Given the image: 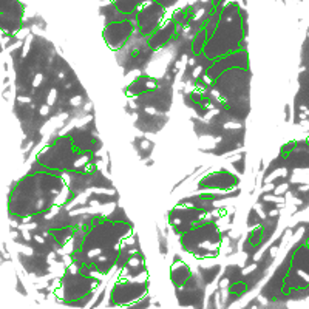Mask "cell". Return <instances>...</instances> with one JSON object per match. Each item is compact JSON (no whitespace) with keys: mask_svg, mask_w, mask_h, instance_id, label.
I'll use <instances>...</instances> for the list:
<instances>
[{"mask_svg":"<svg viewBox=\"0 0 309 309\" xmlns=\"http://www.w3.org/2000/svg\"><path fill=\"white\" fill-rule=\"evenodd\" d=\"M236 184H238L236 176H233L226 170H218L203 178V181L200 182V187L207 190H227L235 187Z\"/></svg>","mask_w":309,"mask_h":309,"instance_id":"7","label":"cell"},{"mask_svg":"<svg viewBox=\"0 0 309 309\" xmlns=\"http://www.w3.org/2000/svg\"><path fill=\"white\" fill-rule=\"evenodd\" d=\"M180 241L182 249L193 254L195 257H213L220 251L223 235L215 223L204 220L182 232Z\"/></svg>","mask_w":309,"mask_h":309,"instance_id":"4","label":"cell"},{"mask_svg":"<svg viewBox=\"0 0 309 309\" xmlns=\"http://www.w3.org/2000/svg\"><path fill=\"white\" fill-rule=\"evenodd\" d=\"M80 141L77 136L63 134L50 142L39 154V162L43 169L59 173L74 172L85 173L93 167V141Z\"/></svg>","mask_w":309,"mask_h":309,"instance_id":"3","label":"cell"},{"mask_svg":"<svg viewBox=\"0 0 309 309\" xmlns=\"http://www.w3.org/2000/svg\"><path fill=\"white\" fill-rule=\"evenodd\" d=\"M159 20H161V8L158 5H149L138 16V29L142 34H153Z\"/></svg>","mask_w":309,"mask_h":309,"instance_id":"8","label":"cell"},{"mask_svg":"<svg viewBox=\"0 0 309 309\" xmlns=\"http://www.w3.org/2000/svg\"><path fill=\"white\" fill-rule=\"evenodd\" d=\"M190 275V269H189V266L187 264H184V263H175L173 264V267H172V278H173V281L178 284H182L185 280H187V277Z\"/></svg>","mask_w":309,"mask_h":309,"instance_id":"10","label":"cell"},{"mask_svg":"<svg viewBox=\"0 0 309 309\" xmlns=\"http://www.w3.org/2000/svg\"><path fill=\"white\" fill-rule=\"evenodd\" d=\"M70 189L63 173L42 169L26 175L11 195V213L22 221L48 215L68 200Z\"/></svg>","mask_w":309,"mask_h":309,"instance_id":"1","label":"cell"},{"mask_svg":"<svg viewBox=\"0 0 309 309\" xmlns=\"http://www.w3.org/2000/svg\"><path fill=\"white\" fill-rule=\"evenodd\" d=\"M130 232V224L125 221L105 216L88 221L82 227L80 240L76 246L77 264L84 269L104 271L105 264L114 263Z\"/></svg>","mask_w":309,"mask_h":309,"instance_id":"2","label":"cell"},{"mask_svg":"<svg viewBox=\"0 0 309 309\" xmlns=\"http://www.w3.org/2000/svg\"><path fill=\"white\" fill-rule=\"evenodd\" d=\"M286 280L295 283L297 287L309 286V243L300 246L292 254Z\"/></svg>","mask_w":309,"mask_h":309,"instance_id":"5","label":"cell"},{"mask_svg":"<svg viewBox=\"0 0 309 309\" xmlns=\"http://www.w3.org/2000/svg\"><path fill=\"white\" fill-rule=\"evenodd\" d=\"M308 243H309V236H308Z\"/></svg>","mask_w":309,"mask_h":309,"instance_id":"11","label":"cell"},{"mask_svg":"<svg viewBox=\"0 0 309 309\" xmlns=\"http://www.w3.org/2000/svg\"><path fill=\"white\" fill-rule=\"evenodd\" d=\"M131 33H133V23L129 20H121V22L108 23L104 31V37L111 50H119L127 43V40L131 37Z\"/></svg>","mask_w":309,"mask_h":309,"instance_id":"6","label":"cell"},{"mask_svg":"<svg viewBox=\"0 0 309 309\" xmlns=\"http://www.w3.org/2000/svg\"><path fill=\"white\" fill-rule=\"evenodd\" d=\"M175 29H176V26L173 25L172 22L165 23L164 26H161L159 29H156L153 34L149 37V45L152 48H161V47H164L167 42H170L173 39Z\"/></svg>","mask_w":309,"mask_h":309,"instance_id":"9","label":"cell"}]
</instances>
